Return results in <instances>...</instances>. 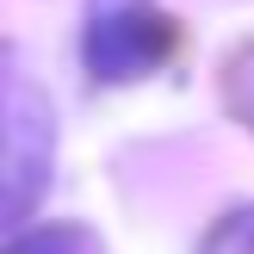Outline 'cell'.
Segmentation results:
<instances>
[{
	"instance_id": "1",
	"label": "cell",
	"mask_w": 254,
	"mask_h": 254,
	"mask_svg": "<svg viewBox=\"0 0 254 254\" xmlns=\"http://www.w3.org/2000/svg\"><path fill=\"white\" fill-rule=\"evenodd\" d=\"M56 112L50 93L19 68H0V230H19L50 192Z\"/></svg>"
},
{
	"instance_id": "2",
	"label": "cell",
	"mask_w": 254,
	"mask_h": 254,
	"mask_svg": "<svg viewBox=\"0 0 254 254\" xmlns=\"http://www.w3.org/2000/svg\"><path fill=\"white\" fill-rule=\"evenodd\" d=\"M81 56L93 68V81H143L174 56V19L155 0H87L81 25Z\"/></svg>"
},
{
	"instance_id": "3",
	"label": "cell",
	"mask_w": 254,
	"mask_h": 254,
	"mask_svg": "<svg viewBox=\"0 0 254 254\" xmlns=\"http://www.w3.org/2000/svg\"><path fill=\"white\" fill-rule=\"evenodd\" d=\"M0 254H93V236H87V230H74V223H44V230L12 236Z\"/></svg>"
},
{
	"instance_id": "4",
	"label": "cell",
	"mask_w": 254,
	"mask_h": 254,
	"mask_svg": "<svg viewBox=\"0 0 254 254\" xmlns=\"http://www.w3.org/2000/svg\"><path fill=\"white\" fill-rule=\"evenodd\" d=\"M198 254H254V211H236V217H223L217 230L205 236V248Z\"/></svg>"
}]
</instances>
